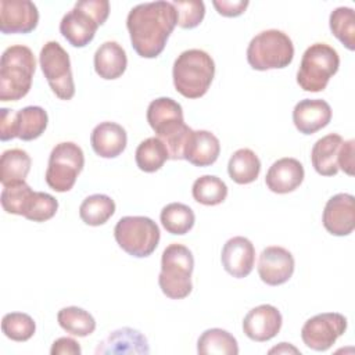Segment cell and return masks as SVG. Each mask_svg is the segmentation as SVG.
I'll list each match as a JSON object with an SVG mask.
<instances>
[{"instance_id":"1","label":"cell","mask_w":355,"mask_h":355,"mask_svg":"<svg viewBox=\"0 0 355 355\" xmlns=\"http://www.w3.org/2000/svg\"><path fill=\"white\" fill-rule=\"evenodd\" d=\"M178 25V14L171 1H150L135 6L126 18L133 50L143 58L158 57Z\"/></svg>"},{"instance_id":"2","label":"cell","mask_w":355,"mask_h":355,"mask_svg":"<svg viewBox=\"0 0 355 355\" xmlns=\"http://www.w3.org/2000/svg\"><path fill=\"white\" fill-rule=\"evenodd\" d=\"M147 122L165 144L169 159H183L184 146L193 129L184 123L182 105L171 97H158L148 104Z\"/></svg>"},{"instance_id":"3","label":"cell","mask_w":355,"mask_h":355,"mask_svg":"<svg viewBox=\"0 0 355 355\" xmlns=\"http://www.w3.org/2000/svg\"><path fill=\"white\" fill-rule=\"evenodd\" d=\"M214 76L215 62L204 50H184L173 62V86L186 98L202 97L208 92Z\"/></svg>"},{"instance_id":"4","label":"cell","mask_w":355,"mask_h":355,"mask_svg":"<svg viewBox=\"0 0 355 355\" xmlns=\"http://www.w3.org/2000/svg\"><path fill=\"white\" fill-rule=\"evenodd\" d=\"M36 60L32 50L24 44L7 47L0 60V100L18 101L32 86Z\"/></svg>"},{"instance_id":"5","label":"cell","mask_w":355,"mask_h":355,"mask_svg":"<svg viewBox=\"0 0 355 355\" xmlns=\"http://www.w3.org/2000/svg\"><path fill=\"white\" fill-rule=\"evenodd\" d=\"M110 14V3L107 0H80L68 11L61 22L60 32L64 39L73 47L87 46Z\"/></svg>"},{"instance_id":"6","label":"cell","mask_w":355,"mask_h":355,"mask_svg":"<svg viewBox=\"0 0 355 355\" xmlns=\"http://www.w3.org/2000/svg\"><path fill=\"white\" fill-rule=\"evenodd\" d=\"M194 257L191 251L179 243L169 244L161 257V272L158 284L161 291L171 300H183L191 290V273Z\"/></svg>"},{"instance_id":"7","label":"cell","mask_w":355,"mask_h":355,"mask_svg":"<svg viewBox=\"0 0 355 355\" xmlns=\"http://www.w3.org/2000/svg\"><path fill=\"white\" fill-rule=\"evenodd\" d=\"M293 58L294 44L288 35L279 29L259 32L247 47V61L257 71L286 68Z\"/></svg>"},{"instance_id":"8","label":"cell","mask_w":355,"mask_h":355,"mask_svg":"<svg viewBox=\"0 0 355 355\" xmlns=\"http://www.w3.org/2000/svg\"><path fill=\"white\" fill-rule=\"evenodd\" d=\"M340 55L327 43H313L302 54L297 71V83L305 92H322L330 78L337 73Z\"/></svg>"},{"instance_id":"9","label":"cell","mask_w":355,"mask_h":355,"mask_svg":"<svg viewBox=\"0 0 355 355\" xmlns=\"http://www.w3.org/2000/svg\"><path fill=\"white\" fill-rule=\"evenodd\" d=\"M114 237L126 254L146 258L158 247L161 233L158 225L148 216H123L114 227Z\"/></svg>"},{"instance_id":"10","label":"cell","mask_w":355,"mask_h":355,"mask_svg":"<svg viewBox=\"0 0 355 355\" xmlns=\"http://www.w3.org/2000/svg\"><path fill=\"white\" fill-rule=\"evenodd\" d=\"M85 166V154L73 141H62L53 147L46 169V183L57 193L69 191Z\"/></svg>"},{"instance_id":"11","label":"cell","mask_w":355,"mask_h":355,"mask_svg":"<svg viewBox=\"0 0 355 355\" xmlns=\"http://www.w3.org/2000/svg\"><path fill=\"white\" fill-rule=\"evenodd\" d=\"M42 72L60 100H71L75 96V83L69 54L55 40L44 43L39 54Z\"/></svg>"},{"instance_id":"12","label":"cell","mask_w":355,"mask_h":355,"mask_svg":"<svg viewBox=\"0 0 355 355\" xmlns=\"http://www.w3.org/2000/svg\"><path fill=\"white\" fill-rule=\"evenodd\" d=\"M347 330V318L338 312H324L309 318L302 329L304 344L313 351H327Z\"/></svg>"},{"instance_id":"13","label":"cell","mask_w":355,"mask_h":355,"mask_svg":"<svg viewBox=\"0 0 355 355\" xmlns=\"http://www.w3.org/2000/svg\"><path fill=\"white\" fill-rule=\"evenodd\" d=\"M293 254L280 245H269L262 250L258 259V275L268 286H280L288 282L294 273Z\"/></svg>"},{"instance_id":"14","label":"cell","mask_w":355,"mask_h":355,"mask_svg":"<svg viewBox=\"0 0 355 355\" xmlns=\"http://www.w3.org/2000/svg\"><path fill=\"white\" fill-rule=\"evenodd\" d=\"M322 223L333 236H348L355 229V198L348 193H338L327 200Z\"/></svg>"},{"instance_id":"15","label":"cell","mask_w":355,"mask_h":355,"mask_svg":"<svg viewBox=\"0 0 355 355\" xmlns=\"http://www.w3.org/2000/svg\"><path fill=\"white\" fill-rule=\"evenodd\" d=\"M39 22L37 7L29 0L0 1L1 33H29Z\"/></svg>"},{"instance_id":"16","label":"cell","mask_w":355,"mask_h":355,"mask_svg":"<svg viewBox=\"0 0 355 355\" xmlns=\"http://www.w3.org/2000/svg\"><path fill=\"white\" fill-rule=\"evenodd\" d=\"M282 323L283 318L280 311L270 304H262L248 311L244 316L243 331L250 340L263 343L277 336Z\"/></svg>"},{"instance_id":"17","label":"cell","mask_w":355,"mask_h":355,"mask_svg":"<svg viewBox=\"0 0 355 355\" xmlns=\"http://www.w3.org/2000/svg\"><path fill=\"white\" fill-rule=\"evenodd\" d=\"M223 269L236 279L248 276L254 269L255 248L254 244L243 236H234L229 239L220 254Z\"/></svg>"},{"instance_id":"18","label":"cell","mask_w":355,"mask_h":355,"mask_svg":"<svg viewBox=\"0 0 355 355\" xmlns=\"http://www.w3.org/2000/svg\"><path fill=\"white\" fill-rule=\"evenodd\" d=\"M331 121V107L322 98L300 100L293 110V122L302 135H313Z\"/></svg>"},{"instance_id":"19","label":"cell","mask_w":355,"mask_h":355,"mask_svg":"<svg viewBox=\"0 0 355 355\" xmlns=\"http://www.w3.org/2000/svg\"><path fill=\"white\" fill-rule=\"evenodd\" d=\"M305 172L302 164L291 157H284L275 161L265 176L268 189L277 194L294 191L304 180Z\"/></svg>"},{"instance_id":"20","label":"cell","mask_w":355,"mask_h":355,"mask_svg":"<svg viewBox=\"0 0 355 355\" xmlns=\"http://www.w3.org/2000/svg\"><path fill=\"white\" fill-rule=\"evenodd\" d=\"M93 151L101 158H115L123 153L128 144L126 130L116 122H101L90 135Z\"/></svg>"},{"instance_id":"21","label":"cell","mask_w":355,"mask_h":355,"mask_svg":"<svg viewBox=\"0 0 355 355\" xmlns=\"http://www.w3.org/2000/svg\"><path fill=\"white\" fill-rule=\"evenodd\" d=\"M219 139L209 130H193L183 151V159L194 166H211L219 157Z\"/></svg>"},{"instance_id":"22","label":"cell","mask_w":355,"mask_h":355,"mask_svg":"<svg viewBox=\"0 0 355 355\" xmlns=\"http://www.w3.org/2000/svg\"><path fill=\"white\" fill-rule=\"evenodd\" d=\"M147 338L135 329L122 327L114 330L96 348V354H148Z\"/></svg>"},{"instance_id":"23","label":"cell","mask_w":355,"mask_h":355,"mask_svg":"<svg viewBox=\"0 0 355 355\" xmlns=\"http://www.w3.org/2000/svg\"><path fill=\"white\" fill-rule=\"evenodd\" d=\"M126 67L128 57L123 47L118 42H104L94 53V71L105 80L118 79L123 75Z\"/></svg>"},{"instance_id":"24","label":"cell","mask_w":355,"mask_h":355,"mask_svg":"<svg viewBox=\"0 0 355 355\" xmlns=\"http://www.w3.org/2000/svg\"><path fill=\"white\" fill-rule=\"evenodd\" d=\"M343 137L338 133H329L315 141L311 150L313 169L322 176H334L338 172L337 155Z\"/></svg>"},{"instance_id":"25","label":"cell","mask_w":355,"mask_h":355,"mask_svg":"<svg viewBox=\"0 0 355 355\" xmlns=\"http://www.w3.org/2000/svg\"><path fill=\"white\" fill-rule=\"evenodd\" d=\"M32 159L25 150L10 148L0 157V183L4 186L25 182Z\"/></svg>"},{"instance_id":"26","label":"cell","mask_w":355,"mask_h":355,"mask_svg":"<svg viewBox=\"0 0 355 355\" xmlns=\"http://www.w3.org/2000/svg\"><path fill=\"white\" fill-rule=\"evenodd\" d=\"M261 161L250 148L234 151L227 164V173L237 184H250L259 176Z\"/></svg>"},{"instance_id":"27","label":"cell","mask_w":355,"mask_h":355,"mask_svg":"<svg viewBox=\"0 0 355 355\" xmlns=\"http://www.w3.org/2000/svg\"><path fill=\"white\" fill-rule=\"evenodd\" d=\"M49 116L44 108L39 105H28L17 111L15 130L17 137L24 141H31L40 137L47 128Z\"/></svg>"},{"instance_id":"28","label":"cell","mask_w":355,"mask_h":355,"mask_svg":"<svg viewBox=\"0 0 355 355\" xmlns=\"http://www.w3.org/2000/svg\"><path fill=\"white\" fill-rule=\"evenodd\" d=\"M197 352L201 355H237V340L227 331L219 327L202 331L197 341Z\"/></svg>"},{"instance_id":"29","label":"cell","mask_w":355,"mask_h":355,"mask_svg":"<svg viewBox=\"0 0 355 355\" xmlns=\"http://www.w3.org/2000/svg\"><path fill=\"white\" fill-rule=\"evenodd\" d=\"M159 220L168 233L182 236L193 229L196 215L189 205L182 202H171L162 208Z\"/></svg>"},{"instance_id":"30","label":"cell","mask_w":355,"mask_h":355,"mask_svg":"<svg viewBox=\"0 0 355 355\" xmlns=\"http://www.w3.org/2000/svg\"><path fill=\"white\" fill-rule=\"evenodd\" d=\"M115 212V202L107 194H92L79 207L80 219L89 226L104 225Z\"/></svg>"},{"instance_id":"31","label":"cell","mask_w":355,"mask_h":355,"mask_svg":"<svg viewBox=\"0 0 355 355\" xmlns=\"http://www.w3.org/2000/svg\"><path fill=\"white\" fill-rule=\"evenodd\" d=\"M135 159L140 171L153 173L162 168L166 159H169V154L158 137H148L137 146Z\"/></svg>"},{"instance_id":"32","label":"cell","mask_w":355,"mask_h":355,"mask_svg":"<svg viewBox=\"0 0 355 355\" xmlns=\"http://www.w3.org/2000/svg\"><path fill=\"white\" fill-rule=\"evenodd\" d=\"M57 322L62 330L78 337H87L96 330L94 318L79 306H65L60 309Z\"/></svg>"},{"instance_id":"33","label":"cell","mask_w":355,"mask_h":355,"mask_svg":"<svg viewBox=\"0 0 355 355\" xmlns=\"http://www.w3.org/2000/svg\"><path fill=\"white\" fill-rule=\"evenodd\" d=\"M193 198L208 207L222 204L227 197L226 183L214 175H204L194 180L191 187Z\"/></svg>"},{"instance_id":"34","label":"cell","mask_w":355,"mask_h":355,"mask_svg":"<svg viewBox=\"0 0 355 355\" xmlns=\"http://www.w3.org/2000/svg\"><path fill=\"white\" fill-rule=\"evenodd\" d=\"M329 26L348 50H355V12L351 7L334 8L329 18Z\"/></svg>"},{"instance_id":"35","label":"cell","mask_w":355,"mask_h":355,"mask_svg":"<svg viewBox=\"0 0 355 355\" xmlns=\"http://www.w3.org/2000/svg\"><path fill=\"white\" fill-rule=\"evenodd\" d=\"M33 193L35 191L25 182L4 186L0 194L1 207L7 214L24 216Z\"/></svg>"},{"instance_id":"36","label":"cell","mask_w":355,"mask_h":355,"mask_svg":"<svg viewBox=\"0 0 355 355\" xmlns=\"http://www.w3.org/2000/svg\"><path fill=\"white\" fill-rule=\"evenodd\" d=\"M1 331L12 341H28L36 331V323L28 313L10 312L1 319Z\"/></svg>"},{"instance_id":"37","label":"cell","mask_w":355,"mask_h":355,"mask_svg":"<svg viewBox=\"0 0 355 355\" xmlns=\"http://www.w3.org/2000/svg\"><path fill=\"white\" fill-rule=\"evenodd\" d=\"M57 209L58 201L51 194L35 191L24 216L33 222H46L55 215Z\"/></svg>"},{"instance_id":"38","label":"cell","mask_w":355,"mask_h":355,"mask_svg":"<svg viewBox=\"0 0 355 355\" xmlns=\"http://www.w3.org/2000/svg\"><path fill=\"white\" fill-rule=\"evenodd\" d=\"M172 4L178 14V25L183 29H193L204 19L205 4L201 0H175Z\"/></svg>"},{"instance_id":"39","label":"cell","mask_w":355,"mask_h":355,"mask_svg":"<svg viewBox=\"0 0 355 355\" xmlns=\"http://www.w3.org/2000/svg\"><path fill=\"white\" fill-rule=\"evenodd\" d=\"M355 140H347L343 141L338 150V155H337V165L338 169H341L344 173L352 176L354 175V154H355Z\"/></svg>"},{"instance_id":"40","label":"cell","mask_w":355,"mask_h":355,"mask_svg":"<svg viewBox=\"0 0 355 355\" xmlns=\"http://www.w3.org/2000/svg\"><path fill=\"white\" fill-rule=\"evenodd\" d=\"M0 115H1L0 116V140L7 141L17 137V130H15L17 112L10 108H1Z\"/></svg>"},{"instance_id":"41","label":"cell","mask_w":355,"mask_h":355,"mask_svg":"<svg viewBox=\"0 0 355 355\" xmlns=\"http://www.w3.org/2000/svg\"><path fill=\"white\" fill-rule=\"evenodd\" d=\"M214 7L216 8V11L223 15V17H239L241 15L245 8L248 7V0H237V1H232V0H214L212 1Z\"/></svg>"},{"instance_id":"42","label":"cell","mask_w":355,"mask_h":355,"mask_svg":"<svg viewBox=\"0 0 355 355\" xmlns=\"http://www.w3.org/2000/svg\"><path fill=\"white\" fill-rule=\"evenodd\" d=\"M82 349L76 340L71 337H60L57 338L50 349L51 355H80Z\"/></svg>"},{"instance_id":"43","label":"cell","mask_w":355,"mask_h":355,"mask_svg":"<svg viewBox=\"0 0 355 355\" xmlns=\"http://www.w3.org/2000/svg\"><path fill=\"white\" fill-rule=\"evenodd\" d=\"M300 354V349L293 347L290 343H280L277 347H273L269 349V354Z\"/></svg>"}]
</instances>
